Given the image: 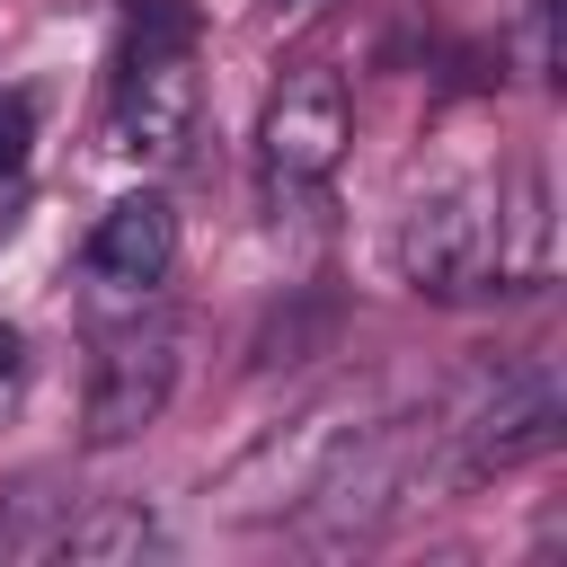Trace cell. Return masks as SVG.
Masks as SVG:
<instances>
[{"instance_id": "4", "label": "cell", "mask_w": 567, "mask_h": 567, "mask_svg": "<svg viewBox=\"0 0 567 567\" xmlns=\"http://www.w3.org/2000/svg\"><path fill=\"white\" fill-rule=\"evenodd\" d=\"M168 390H177V328H168V319H142V301H133V319L106 328L97 354H89L80 434H89V443H133V434L159 425Z\"/></svg>"}, {"instance_id": "7", "label": "cell", "mask_w": 567, "mask_h": 567, "mask_svg": "<svg viewBox=\"0 0 567 567\" xmlns=\"http://www.w3.org/2000/svg\"><path fill=\"white\" fill-rule=\"evenodd\" d=\"M168 266H177V213H168V195H115L106 213H97V230H89V248H80V275H89V292H106V301H151L159 284H168Z\"/></svg>"}, {"instance_id": "1", "label": "cell", "mask_w": 567, "mask_h": 567, "mask_svg": "<svg viewBox=\"0 0 567 567\" xmlns=\"http://www.w3.org/2000/svg\"><path fill=\"white\" fill-rule=\"evenodd\" d=\"M195 18L177 0H133L124 44H115V80H106V142L142 168H168L195 142Z\"/></svg>"}, {"instance_id": "9", "label": "cell", "mask_w": 567, "mask_h": 567, "mask_svg": "<svg viewBox=\"0 0 567 567\" xmlns=\"http://www.w3.org/2000/svg\"><path fill=\"white\" fill-rule=\"evenodd\" d=\"M53 549L62 558H133V549H159V523L142 505H97V514H71Z\"/></svg>"}, {"instance_id": "8", "label": "cell", "mask_w": 567, "mask_h": 567, "mask_svg": "<svg viewBox=\"0 0 567 567\" xmlns=\"http://www.w3.org/2000/svg\"><path fill=\"white\" fill-rule=\"evenodd\" d=\"M558 275V213H549V168L523 159L496 177V292H532Z\"/></svg>"}, {"instance_id": "5", "label": "cell", "mask_w": 567, "mask_h": 567, "mask_svg": "<svg viewBox=\"0 0 567 567\" xmlns=\"http://www.w3.org/2000/svg\"><path fill=\"white\" fill-rule=\"evenodd\" d=\"M354 434V390H337V399H319V408H301L292 425H275L257 452H239L230 470H221V505L230 514H284V505H301L310 487H319V470L337 461V443Z\"/></svg>"}, {"instance_id": "3", "label": "cell", "mask_w": 567, "mask_h": 567, "mask_svg": "<svg viewBox=\"0 0 567 567\" xmlns=\"http://www.w3.org/2000/svg\"><path fill=\"white\" fill-rule=\"evenodd\" d=\"M399 275L416 292H496V186L461 177V186H434L408 204L399 221Z\"/></svg>"}, {"instance_id": "6", "label": "cell", "mask_w": 567, "mask_h": 567, "mask_svg": "<svg viewBox=\"0 0 567 567\" xmlns=\"http://www.w3.org/2000/svg\"><path fill=\"white\" fill-rule=\"evenodd\" d=\"M558 416H567V399H558V372L549 363H523V372H505L452 434H461V452H452V470L461 478H487V470H514V461H540L549 443H558Z\"/></svg>"}, {"instance_id": "11", "label": "cell", "mask_w": 567, "mask_h": 567, "mask_svg": "<svg viewBox=\"0 0 567 567\" xmlns=\"http://www.w3.org/2000/svg\"><path fill=\"white\" fill-rule=\"evenodd\" d=\"M18 381H27V346H18V328H0V416L18 408Z\"/></svg>"}, {"instance_id": "2", "label": "cell", "mask_w": 567, "mask_h": 567, "mask_svg": "<svg viewBox=\"0 0 567 567\" xmlns=\"http://www.w3.org/2000/svg\"><path fill=\"white\" fill-rule=\"evenodd\" d=\"M346 142H354V97H346V80H337L328 62H301V71H284V80L266 89V115H257V177H266L275 204L319 195V186L337 177Z\"/></svg>"}, {"instance_id": "10", "label": "cell", "mask_w": 567, "mask_h": 567, "mask_svg": "<svg viewBox=\"0 0 567 567\" xmlns=\"http://www.w3.org/2000/svg\"><path fill=\"white\" fill-rule=\"evenodd\" d=\"M27 151H35V106H27L18 89H0V186H18Z\"/></svg>"}]
</instances>
